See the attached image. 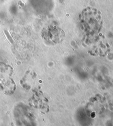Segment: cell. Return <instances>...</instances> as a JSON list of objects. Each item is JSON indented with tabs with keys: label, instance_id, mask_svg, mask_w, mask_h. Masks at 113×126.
<instances>
[{
	"label": "cell",
	"instance_id": "1",
	"mask_svg": "<svg viewBox=\"0 0 113 126\" xmlns=\"http://www.w3.org/2000/svg\"><path fill=\"white\" fill-rule=\"evenodd\" d=\"M13 68L9 65L0 63V89L7 94H11L15 92L16 85L11 78Z\"/></svg>",
	"mask_w": 113,
	"mask_h": 126
}]
</instances>
